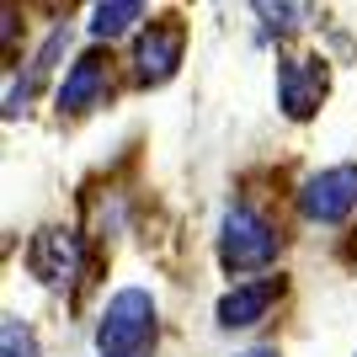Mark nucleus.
I'll return each instance as SVG.
<instances>
[{
  "label": "nucleus",
  "mask_w": 357,
  "mask_h": 357,
  "mask_svg": "<svg viewBox=\"0 0 357 357\" xmlns=\"http://www.w3.org/2000/svg\"><path fill=\"white\" fill-rule=\"evenodd\" d=\"M160 342V320H155V298L144 288H123L107 298L102 320H96V352L102 357H149Z\"/></svg>",
  "instance_id": "f257e3e1"
},
{
  "label": "nucleus",
  "mask_w": 357,
  "mask_h": 357,
  "mask_svg": "<svg viewBox=\"0 0 357 357\" xmlns=\"http://www.w3.org/2000/svg\"><path fill=\"white\" fill-rule=\"evenodd\" d=\"M283 251V235L272 229L267 213H256L251 203H229L219 224V261L229 272H267Z\"/></svg>",
  "instance_id": "f03ea898"
},
{
  "label": "nucleus",
  "mask_w": 357,
  "mask_h": 357,
  "mask_svg": "<svg viewBox=\"0 0 357 357\" xmlns=\"http://www.w3.org/2000/svg\"><path fill=\"white\" fill-rule=\"evenodd\" d=\"M181 54H187V27H181V16H155L144 27L134 48V80L139 86H165L171 75H176Z\"/></svg>",
  "instance_id": "7ed1b4c3"
},
{
  "label": "nucleus",
  "mask_w": 357,
  "mask_h": 357,
  "mask_svg": "<svg viewBox=\"0 0 357 357\" xmlns=\"http://www.w3.org/2000/svg\"><path fill=\"white\" fill-rule=\"evenodd\" d=\"M357 208V165H331L298 187V213L310 224H342Z\"/></svg>",
  "instance_id": "20e7f679"
},
{
  "label": "nucleus",
  "mask_w": 357,
  "mask_h": 357,
  "mask_svg": "<svg viewBox=\"0 0 357 357\" xmlns=\"http://www.w3.org/2000/svg\"><path fill=\"white\" fill-rule=\"evenodd\" d=\"M326 91H331L326 59H278V107L294 123L314 118L320 102H326Z\"/></svg>",
  "instance_id": "39448f33"
},
{
  "label": "nucleus",
  "mask_w": 357,
  "mask_h": 357,
  "mask_svg": "<svg viewBox=\"0 0 357 357\" xmlns=\"http://www.w3.org/2000/svg\"><path fill=\"white\" fill-rule=\"evenodd\" d=\"M27 267L38 283L48 288H70L75 272H80V235L75 229H64V224H48V229H38L27 245Z\"/></svg>",
  "instance_id": "423d86ee"
},
{
  "label": "nucleus",
  "mask_w": 357,
  "mask_h": 357,
  "mask_svg": "<svg viewBox=\"0 0 357 357\" xmlns=\"http://www.w3.org/2000/svg\"><path fill=\"white\" fill-rule=\"evenodd\" d=\"M107 54L102 48H91L80 59L70 64V75L59 80V112H91V107L107 102V91H112V70H107Z\"/></svg>",
  "instance_id": "0eeeda50"
},
{
  "label": "nucleus",
  "mask_w": 357,
  "mask_h": 357,
  "mask_svg": "<svg viewBox=\"0 0 357 357\" xmlns=\"http://www.w3.org/2000/svg\"><path fill=\"white\" fill-rule=\"evenodd\" d=\"M278 294H283V278L235 283L229 294L219 298V326H224V331H240V326H256V320H267V310L278 304Z\"/></svg>",
  "instance_id": "6e6552de"
},
{
  "label": "nucleus",
  "mask_w": 357,
  "mask_h": 357,
  "mask_svg": "<svg viewBox=\"0 0 357 357\" xmlns=\"http://www.w3.org/2000/svg\"><path fill=\"white\" fill-rule=\"evenodd\" d=\"M139 16H144V6H139V0H112V6H96V11H91V38H123V32L134 27Z\"/></svg>",
  "instance_id": "1a4fd4ad"
},
{
  "label": "nucleus",
  "mask_w": 357,
  "mask_h": 357,
  "mask_svg": "<svg viewBox=\"0 0 357 357\" xmlns=\"http://www.w3.org/2000/svg\"><path fill=\"white\" fill-rule=\"evenodd\" d=\"M0 357H43V352H38V336H32L27 320L6 314V326H0Z\"/></svg>",
  "instance_id": "9d476101"
},
{
  "label": "nucleus",
  "mask_w": 357,
  "mask_h": 357,
  "mask_svg": "<svg viewBox=\"0 0 357 357\" xmlns=\"http://www.w3.org/2000/svg\"><path fill=\"white\" fill-rule=\"evenodd\" d=\"M256 16L267 22V32H298L304 27V16H310V6H256Z\"/></svg>",
  "instance_id": "9b49d317"
},
{
  "label": "nucleus",
  "mask_w": 357,
  "mask_h": 357,
  "mask_svg": "<svg viewBox=\"0 0 357 357\" xmlns=\"http://www.w3.org/2000/svg\"><path fill=\"white\" fill-rule=\"evenodd\" d=\"M235 357H278L272 347H251V352H235Z\"/></svg>",
  "instance_id": "f8f14e48"
}]
</instances>
